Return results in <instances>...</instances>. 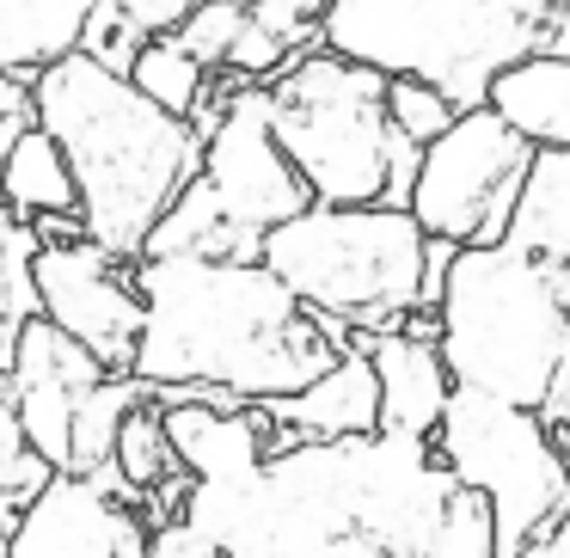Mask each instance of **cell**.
<instances>
[{
  "instance_id": "cell-1",
  "label": "cell",
  "mask_w": 570,
  "mask_h": 558,
  "mask_svg": "<svg viewBox=\"0 0 570 558\" xmlns=\"http://www.w3.org/2000/svg\"><path fill=\"white\" fill-rule=\"evenodd\" d=\"M141 337L129 381L148 393L197 386L234 405H271L313 386L350 350V332L307 313L264 264L136 258Z\"/></svg>"
},
{
  "instance_id": "cell-2",
  "label": "cell",
  "mask_w": 570,
  "mask_h": 558,
  "mask_svg": "<svg viewBox=\"0 0 570 558\" xmlns=\"http://www.w3.org/2000/svg\"><path fill=\"white\" fill-rule=\"evenodd\" d=\"M31 117L62 148L68 178L80 203V234L117 264H136L154 222L173 209V197L197 178L203 141L190 124L148 105L124 75L68 50L62 62L38 68Z\"/></svg>"
},
{
  "instance_id": "cell-3",
  "label": "cell",
  "mask_w": 570,
  "mask_h": 558,
  "mask_svg": "<svg viewBox=\"0 0 570 558\" xmlns=\"http://www.w3.org/2000/svg\"><path fill=\"white\" fill-rule=\"evenodd\" d=\"M435 356L466 393L533 411L564 442L570 418V271L521 246H466L435 301Z\"/></svg>"
},
{
  "instance_id": "cell-4",
  "label": "cell",
  "mask_w": 570,
  "mask_h": 558,
  "mask_svg": "<svg viewBox=\"0 0 570 558\" xmlns=\"http://www.w3.org/2000/svg\"><path fill=\"white\" fill-rule=\"evenodd\" d=\"M264 111H271L276 148L313 203L405 209L423 148H411L386 124V75L307 43L264 80Z\"/></svg>"
},
{
  "instance_id": "cell-5",
  "label": "cell",
  "mask_w": 570,
  "mask_h": 558,
  "mask_svg": "<svg viewBox=\"0 0 570 558\" xmlns=\"http://www.w3.org/2000/svg\"><path fill=\"white\" fill-rule=\"evenodd\" d=\"M564 0H325L320 50L386 80H423L454 111L484 105L509 62L546 50Z\"/></svg>"
},
{
  "instance_id": "cell-6",
  "label": "cell",
  "mask_w": 570,
  "mask_h": 558,
  "mask_svg": "<svg viewBox=\"0 0 570 558\" xmlns=\"http://www.w3.org/2000/svg\"><path fill=\"white\" fill-rule=\"evenodd\" d=\"M423 227L405 209H325L307 203L295 222L271 227L258 264L301 301L307 313L344 325V332H399L417 313L423 283Z\"/></svg>"
},
{
  "instance_id": "cell-7",
  "label": "cell",
  "mask_w": 570,
  "mask_h": 558,
  "mask_svg": "<svg viewBox=\"0 0 570 558\" xmlns=\"http://www.w3.org/2000/svg\"><path fill=\"white\" fill-rule=\"evenodd\" d=\"M430 448L460 491L484 497L497 558H515L533 533L570 521V454L533 411L454 386Z\"/></svg>"
},
{
  "instance_id": "cell-8",
  "label": "cell",
  "mask_w": 570,
  "mask_h": 558,
  "mask_svg": "<svg viewBox=\"0 0 570 558\" xmlns=\"http://www.w3.org/2000/svg\"><path fill=\"white\" fill-rule=\"evenodd\" d=\"M528 173H533V148L497 111L472 105L417 154L405 215L423 227V239H448L460 252L503 246Z\"/></svg>"
},
{
  "instance_id": "cell-9",
  "label": "cell",
  "mask_w": 570,
  "mask_h": 558,
  "mask_svg": "<svg viewBox=\"0 0 570 558\" xmlns=\"http://www.w3.org/2000/svg\"><path fill=\"white\" fill-rule=\"evenodd\" d=\"M197 178L209 185L215 209L227 227L264 239L271 227L295 222L307 209V185L295 178V166L283 160L271 136V111H264V87H234L215 117V129L203 136V160Z\"/></svg>"
},
{
  "instance_id": "cell-10",
  "label": "cell",
  "mask_w": 570,
  "mask_h": 558,
  "mask_svg": "<svg viewBox=\"0 0 570 558\" xmlns=\"http://www.w3.org/2000/svg\"><path fill=\"white\" fill-rule=\"evenodd\" d=\"M31 295H38L43 325L75 337L111 374H129V356H136V337H141L136 264L105 258L92 239L38 246V258H31Z\"/></svg>"
},
{
  "instance_id": "cell-11",
  "label": "cell",
  "mask_w": 570,
  "mask_h": 558,
  "mask_svg": "<svg viewBox=\"0 0 570 558\" xmlns=\"http://www.w3.org/2000/svg\"><path fill=\"white\" fill-rule=\"evenodd\" d=\"M111 381L99 356L62 337L56 325L26 320L13 337V356H7V393H13L19 430H26L31 454L50 472H68V430H75L80 405H87L99 386Z\"/></svg>"
},
{
  "instance_id": "cell-12",
  "label": "cell",
  "mask_w": 570,
  "mask_h": 558,
  "mask_svg": "<svg viewBox=\"0 0 570 558\" xmlns=\"http://www.w3.org/2000/svg\"><path fill=\"white\" fill-rule=\"evenodd\" d=\"M0 558H148V528L111 484L50 472L19 521L0 533Z\"/></svg>"
},
{
  "instance_id": "cell-13",
  "label": "cell",
  "mask_w": 570,
  "mask_h": 558,
  "mask_svg": "<svg viewBox=\"0 0 570 558\" xmlns=\"http://www.w3.org/2000/svg\"><path fill=\"white\" fill-rule=\"evenodd\" d=\"M160 430L190 484L246 479L283 448V435L271 430V418L258 405L222 411V405H203V399H173V405H160Z\"/></svg>"
},
{
  "instance_id": "cell-14",
  "label": "cell",
  "mask_w": 570,
  "mask_h": 558,
  "mask_svg": "<svg viewBox=\"0 0 570 558\" xmlns=\"http://www.w3.org/2000/svg\"><path fill=\"white\" fill-rule=\"evenodd\" d=\"M350 350H362L374 369V393H381V435H405V442H430L442 423L454 381H448L435 344H417L405 332H350Z\"/></svg>"
},
{
  "instance_id": "cell-15",
  "label": "cell",
  "mask_w": 570,
  "mask_h": 558,
  "mask_svg": "<svg viewBox=\"0 0 570 558\" xmlns=\"http://www.w3.org/2000/svg\"><path fill=\"white\" fill-rule=\"evenodd\" d=\"M283 448L295 442H356V435H381V393H374V369L362 350H344L313 386L288 399L258 405Z\"/></svg>"
},
{
  "instance_id": "cell-16",
  "label": "cell",
  "mask_w": 570,
  "mask_h": 558,
  "mask_svg": "<svg viewBox=\"0 0 570 558\" xmlns=\"http://www.w3.org/2000/svg\"><path fill=\"white\" fill-rule=\"evenodd\" d=\"M484 111H497L533 154H564L570 148V56L533 50L509 62L484 87Z\"/></svg>"
},
{
  "instance_id": "cell-17",
  "label": "cell",
  "mask_w": 570,
  "mask_h": 558,
  "mask_svg": "<svg viewBox=\"0 0 570 558\" xmlns=\"http://www.w3.org/2000/svg\"><path fill=\"white\" fill-rule=\"evenodd\" d=\"M92 7L99 0H0V80H31L80 50Z\"/></svg>"
},
{
  "instance_id": "cell-18",
  "label": "cell",
  "mask_w": 570,
  "mask_h": 558,
  "mask_svg": "<svg viewBox=\"0 0 570 558\" xmlns=\"http://www.w3.org/2000/svg\"><path fill=\"white\" fill-rule=\"evenodd\" d=\"M258 246L264 239L227 227L222 209H215V197H209V185L190 178V185L173 197V209L154 222L141 258H234V264H258Z\"/></svg>"
},
{
  "instance_id": "cell-19",
  "label": "cell",
  "mask_w": 570,
  "mask_h": 558,
  "mask_svg": "<svg viewBox=\"0 0 570 558\" xmlns=\"http://www.w3.org/2000/svg\"><path fill=\"white\" fill-rule=\"evenodd\" d=\"M0 209L13 222H43V215H80L75 203V178H68V160L38 124L0 154Z\"/></svg>"
},
{
  "instance_id": "cell-20",
  "label": "cell",
  "mask_w": 570,
  "mask_h": 558,
  "mask_svg": "<svg viewBox=\"0 0 570 558\" xmlns=\"http://www.w3.org/2000/svg\"><path fill=\"white\" fill-rule=\"evenodd\" d=\"M509 246L558 258L570 271V148L564 154H533V173L521 185L515 222H509Z\"/></svg>"
},
{
  "instance_id": "cell-21",
  "label": "cell",
  "mask_w": 570,
  "mask_h": 558,
  "mask_svg": "<svg viewBox=\"0 0 570 558\" xmlns=\"http://www.w3.org/2000/svg\"><path fill=\"white\" fill-rule=\"evenodd\" d=\"M173 472H178V460H173V448H166L160 405H154V393H148V399H136V405L124 411V423H117L105 484L124 491V503H141V497H148L160 479H173Z\"/></svg>"
},
{
  "instance_id": "cell-22",
  "label": "cell",
  "mask_w": 570,
  "mask_h": 558,
  "mask_svg": "<svg viewBox=\"0 0 570 558\" xmlns=\"http://www.w3.org/2000/svg\"><path fill=\"white\" fill-rule=\"evenodd\" d=\"M124 80H129V87H136L148 105H160L166 117L190 124V111L203 105V92H209L215 75H203V68L185 56V43H178V38H148V43L136 50V62H129Z\"/></svg>"
},
{
  "instance_id": "cell-23",
  "label": "cell",
  "mask_w": 570,
  "mask_h": 558,
  "mask_svg": "<svg viewBox=\"0 0 570 558\" xmlns=\"http://www.w3.org/2000/svg\"><path fill=\"white\" fill-rule=\"evenodd\" d=\"M31 258H38V234L0 209V369H7V356H13L19 325L38 320V295H31Z\"/></svg>"
},
{
  "instance_id": "cell-24",
  "label": "cell",
  "mask_w": 570,
  "mask_h": 558,
  "mask_svg": "<svg viewBox=\"0 0 570 558\" xmlns=\"http://www.w3.org/2000/svg\"><path fill=\"white\" fill-rule=\"evenodd\" d=\"M50 484V467L31 454L26 430H19V411H13V393H7V369H0V533L19 521V509Z\"/></svg>"
},
{
  "instance_id": "cell-25",
  "label": "cell",
  "mask_w": 570,
  "mask_h": 558,
  "mask_svg": "<svg viewBox=\"0 0 570 558\" xmlns=\"http://www.w3.org/2000/svg\"><path fill=\"white\" fill-rule=\"evenodd\" d=\"M246 19H252V0H197L173 38L185 43V56L203 75H222L234 43H239V31H246Z\"/></svg>"
},
{
  "instance_id": "cell-26",
  "label": "cell",
  "mask_w": 570,
  "mask_h": 558,
  "mask_svg": "<svg viewBox=\"0 0 570 558\" xmlns=\"http://www.w3.org/2000/svg\"><path fill=\"white\" fill-rule=\"evenodd\" d=\"M491 546L497 540H491V509H484V497H472V491L454 484V497H448V509H442V521H435L423 558H497Z\"/></svg>"
},
{
  "instance_id": "cell-27",
  "label": "cell",
  "mask_w": 570,
  "mask_h": 558,
  "mask_svg": "<svg viewBox=\"0 0 570 558\" xmlns=\"http://www.w3.org/2000/svg\"><path fill=\"white\" fill-rule=\"evenodd\" d=\"M454 117H460L454 105L435 87H423V80H386V124H393V136H405L411 148H430Z\"/></svg>"
},
{
  "instance_id": "cell-28",
  "label": "cell",
  "mask_w": 570,
  "mask_h": 558,
  "mask_svg": "<svg viewBox=\"0 0 570 558\" xmlns=\"http://www.w3.org/2000/svg\"><path fill=\"white\" fill-rule=\"evenodd\" d=\"M320 13H325V0H252V19L264 31H276L288 50L320 43Z\"/></svg>"
},
{
  "instance_id": "cell-29",
  "label": "cell",
  "mask_w": 570,
  "mask_h": 558,
  "mask_svg": "<svg viewBox=\"0 0 570 558\" xmlns=\"http://www.w3.org/2000/svg\"><path fill=\"white\" fill-rule=\"evenodd\" d=\"M111 7L141 31V38H173V31L185 26V13L197 7V0H111Z\"/></svg>"
},
{
  "instance_id": "cell-30",
  "label": "cell",
  "mask_w": 570,
  "mask_h": 558,
  "mask_svg": "<svg viewBox=\"0 0 570 558\" xmlns=\"http://www.w3.org/2000/svg\"><path fill=\"white\" fill-rule=\"evenodd\" d=\"M148 558H222L215 540H203L185 521H166V528H148Z\"/></svg>"
},
{
  "instance_id": "cell-31",
  "label": "cell",
  "mask_w": 570,
  "mask_h": 558,
  "mask_svg": "<svg viewBox=\"0 0 570 558\" xmlns=\"http://www.w3.org/2000/svg\"><path fill=\"white\" fill-rule=\"evenodd\" d=\"M31 124H38V117H31V87L26 80H0V154L13 148Z\"/></svg>"
},
{
  "instance_id": "cell-32",
  "label": "cell",
  "mask_w": 570,
  "mask_h": 558,
  "mask_svg": "<svg viewBox=\"0 0 570 558\" xmlns=\"http://www.w3.org/2000/svg\"><path fill=\"white\" fill-rule=\"evenodd\" d=\"M515 558H570V521H558V528H546V533H533L528 546H521Z\"/></svg>"
},
{
  "instance_id": "cell-33",
  "label": "cell",
  "mask_w": 570,
  "mask_h": 558,
  "mask_svg": "<svg viewBox=\"0 0 570 558\" xmlns=\"http://www.w3.org/2000/svg\"><path fill=\"white\" fill-rule=\"evenodd\" d=\"M564 435H570V418H564Z\"/></svg>"
}]
</instances>
